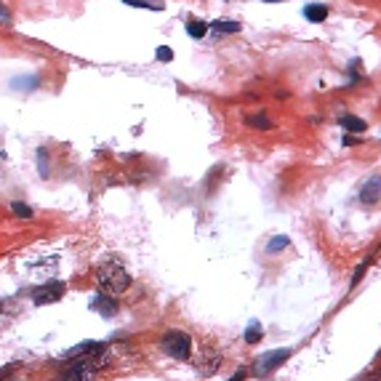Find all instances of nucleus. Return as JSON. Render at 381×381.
Returning <instances> with one entry per match:
<instances>
[{"instance_id": "obj_6", "label": "nucleus", "mask_w": 381, "mask_h": 381, "mask_svg": "<svg viewBox=\"0 0 381 381\" xmlns=\"http://www.w3.org/2000/svg\"><path fill=\"white\" fill-rule=\"evenodd\" d=\"M93 312H99L102 318H112L115 312H118V302H115V296H107V293H93L91 296V304H88Z\"/></svg>"}, {"instance_id": "obj_1", "label": "nucleus", "mask_w": 381, "mask_h": 381, "mask_svg": "<svg viewBox=\"0 0 381 381\" xmlns=\"http://www.w3.org/2000/svg\"><path fill=\"white\" fill-rule=\"evenodd\" d=\"M96 286L107 296H120L131 288V274L125 272L118 261H102L96 267Z\"/></svg>"}, {"instance_id": "obj_22", "label": "nucleus", "mask_w": 381, "mask_h": 381, "mask_svg": "<svg viewBox=\"0 0 381 381\" xmlns=\"http://www.w3.org/2000/svg\"><path fill=\"white\" fill-rule=\"evenodd\" d=\"M243 379H245V371H238V373H235L229 381H243Z\"/></svg>"}, {"instance_id": "obj_11", "label": "nucleus", "mask_w": 381, "mask_h": 381, "mask_svg": "<svg viewBox=\"0 0 381 381\" xmlns=\"http://www.w3.org/2000/svg\"><path fill=\"white\" fill-rule=\"evenodd\" d=\"M205 32H208V24H205V22H200V19H189V22H187V35H189V38H203Z\"/></svg>"}, {"instance_id": "obj_18", "label": "nucleus", "mask_w": 381, "mask_h": 381, "mask_svg": "<svg viewBox=\"0 0 381 381\" xmlns=\"http://www.w3.org/2000/svg\"><path fill=\"white\" fill-rule=\"evenodd\" d=\"M157 59H160V61H171V59H173V51H171L168 46H160V48H157Z\"/></svg>"}, {"instance_id": "obj_3", "label": "nucleus", "mask_w": 381, "mask_h": 381, "mask_svg": "<svg viewBox=\"0 0 381 381\" xmlns=\"http://www.w3.org/2000/svg\"><path fill=\"white\" fill-rule=\"evenodd\" d=\"M160 350L166 352L171 360H189V355H192V339H189V334H184V331L171 328L160 339Z\"/></svg>"}, {"instance_id": "obj_19", "label": "nucleus", "mask_w": 381, "mask_h": 381, "mask_svg": "<svg viewBox=\"0 0 381 381\" xmlns=\"http://www.w3.org/2000/svg\"><path fill=\"white\" fill-rule=\"evenodd\" d=\"M38 163H40V176H48V168H46V150H38Z\"/></svg>"}, {"instance_id": "obj_20", "label": "nucleus", "mask_w": 381, "mask_h": 381, "mask_svg": "<svg viewBox=\"0 0 381 381\" xmlns=\"http://www.w3.org/2000/svg\"><path fill=\"white\" fill-rule=\"evenodd\" d=\"M286 245H288L286 238H274L272 243H270V251H280V248H286Z\"/></svg>"}, {"instance_id": "obj_7", "label": "nucleus", "mask_w": 381, "mask_h": 381, "mask_svg": "<svg viewBox=\"0 0 381 381\" xmlns=\"http://www.w3.org/2000/svg\"><path fill=\"white\" fill-rule=\"evenodd\" d=\"M379 198H381V176H371L363 184V189H360V200L368 203V205H373V203H379Z\"/></svg>"}, {"instance_id": "obj_16", "label": "nucleus", "mask_w": 381, "mask_h": 381, "mask_svg": "<svg viewBox=\"0 0 381 381\" xmlns=\"http://www.w3.org/2000/svg\"><path fill=\"white\" fill-rule=\"evenodd\" d=\"M248 125H254V128H272V123L267 120L264 115H256V118H248Z\"/></svg>"}, {"instance_id": "obj_8", "label": "nucleus", "mask_w": 381, "mask_h": 381, "mask_svg": "<svg viewBox=\"0 0 381 381\" xmlns=\"http://www.w3.org/2000/svg\"><path fill=\"white\" fill-rule=\"evenodd\" d=\"M102 350H104L102 341H83V344H77L72 350L61 352V360H72V357H83V355H93V352H102Z\"/></svg>"}, {"instance_id": "obj_15", "label": "nucleus", "mask_w": 381, "mask_h": 381, "mask_svg": "<svg viewBox=\"0 0 381 381\" xmlns=\"http://www.w3.org/2000/svg\"><path fill=\"white\" fill-rule=\"evenodd\" d=\"M11 214H14L16 219H32V208L27 203H22V200H14V203H11Z\"/></svg>"}, {"instance_id": "obj_5", "label": "nucleus", "mask_w": 381, "mask_h": 381, "mask_svg": "<svg viewBox=\"0 0 381 381\" xmlns=\"http://www.w3.org/2000/svg\"><path fill=\"white\" fill-rule=\"evenodd\" d=\"M290 357V350H272V352H267V355H261L259 360H256V373L259 376H267V373H272L274 368H280L286 360Z\"/></svg>"}, {"instance_id": "obj_17", "label": "nucleus", "mask_w": 381, "mask_h": 381, "mask_svg": "<svg viewBox=\"0 0 381 381\" xmlns=\"http://www.w3.org/2000/svg\"><path fill=\"white\" fill-rule=\"evenodd\" d=\"M11 22V11H8V6L0 0V24H8Z\"/></svg>"}, {"instance_id": "obj_24", "label": "nucleus", "mask_w": 381, "mask_h": 381, "mask_svg": "<svg viewBox=\"0 0 381 381\" xmlns=\"http://www.w3.org/2000/svg\"><path fill=\"white\" fill-rule=\"evenodd\" d=\"M0 381H14V379H6V373H0Z\"/></svg>"}, {"instance_id": "obj_9", "label": "nucleus", "mask_w": 381, "mask_h": 381, "mask_svg": "<svg viewBox=\"0 0 381 381\" xmlns=\"http://www.w3.org/2000/svg\"><path fill=\"white\" fill-rule=\"evenodd\" d=\"M304 16L312 22V24L325 22V16H328V6H325V3H312V6H306L304 8Z\"/></svg>"}, {"instance_id": "obj_10", "label": "nucleus", "mask_w": 381, "mask_h": 381, "mask_svg": "<svg viewBox=\"0 0 381 381\" xmlns=\"http://www.w3.org/2000/svg\"><path fill=\"white\" fill-rule=\"evenodd\" d=\"M125 6H134V8H153V11H163L166 3L163 0H123Z\"/></svg>"}, {"instance_id": "obj_21", "label": "nucleus", "mask_w": 381, "mask_h": 381, "mask_svg": "<svg viewBox=\"0 0 381 381\" xmlns=\"http://www.w3.org/2000/svg\"><path fill=\"white\" fill-rule=\"evenodd\" d=\"M357 381H381V371H376V373H366L363 379H357Z\"/></svg>"}, {"instance_id": "obj_14", "label": "nucleus", "mask_w": 381, "mask_h": 381, "mask_svg": "<svg viewBox=\"0 0 381 381\" xmlns=\"http://www.w3.org/2000/svg\"><path fill=\"white\" fill-rule=\"evenodd\" d=\"M211 27H214L216 32H227V35H232V32H240V27H243V24H240V22H229V19H221V22H214Z\"/></svg>"}, {"instance_id": "obj_12", "label": "nucleus", "mask_w": 381, "mask_h": 381, "mask_svg": "<svg viewBox=\"0 0 381 381\" xmlns=\"http://www.w3.org/2000/svg\"><path fill=\"white\" fill-rule=\"evenodd\" d=\"M341 125L352 131V134H360V131H366V123L360 120V118H355V115H347V118H341Z\"/></svg>"}, {"instance_id": "obj_4", "label": "nucleus", "mask_w": 381, "mask_h": 381, "mask_svg": "<svg viewBox=\"0 0 381 381\" xmlns=\"http://www.w3.org/2000/svg\"><path fill=\"white\" fill-rule=\"evenodd\" d=\"M64 293H67V286L61 280H48V283H43V286H38V288L32 290V302L38 306L56 304V302H61Z\"/></svg>"}, {"instance_id": "obj_13", "label": "nucleus", "mask_w": 381, "mask_h": 381, "mask_svg": "<svg viewBox=\"0 0 381 381\" xmlns=\"http://www.w3.org/2000/svg\"><path fill=\"white\" fill-rule=\"evenodd\" d=\"M261 336H264L261 322H251V325H248V331H245V341H248V344H259Z\"/></svg>"}, {"instance_id": "obj_2", "label": "nucleus", "mask_w": 381, "mask_h": 381, "mask_svg": "<svg viewBox=\"0 0 381 381\" xmlns=\"http://www.w3.org/2000/svg\"><path fill=\"white\" fill-rule=\"evenodd\" d=\"M104 350L93 352V355H83V357H72L70 366L64 368L59 381H93L96 379V371L104 368Z\"/></svg>"}, {"instance_id": "obj_23", "label": "nucleus", "mask_w": 381, "mask_h": 381, "mask_svg": "<svg viewBox=\"0 0 381 381\" xmlns=\"http://www.w3.org/2000/svg\"><path fill=\"white\" fill-rule=\"evenodd\" d=\"M261 3H283V0H261Z\"/></svg>"}]
</instances>
